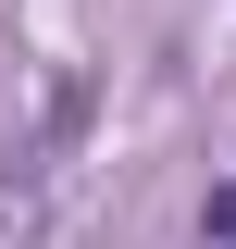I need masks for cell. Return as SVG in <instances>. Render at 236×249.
<instances>
[{"label":"cell","mask_w":236,"mask_h":249,"mask_svg":"<svg viewBox=\"0 0 236 249\" xmlns=\"http://www.w3.org/2000/svg\"><path fill=\"white\" fill-rule=\"evenodd\" d=\"M199 237H211V249H236V187H211V212H199Z\"/></svg>","instance_id":"6da1fadb"}]
</instances>
